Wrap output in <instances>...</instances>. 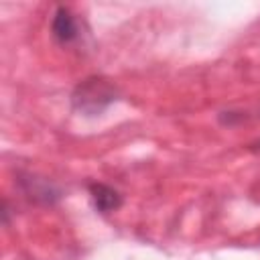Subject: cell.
Masks as SVG:
<instances>
[{
  "label": "cell",
  "instance_id": "6da1fadb",
  "mask_svg": "<svg viewBox=\"0 0 260 260\" xmlns=\"http://www.w3.org/2000/svg\"><path fill=\"white\" fill-rule=\"evenodd\" d=\"M114 100H116L114 87L110 83H106L104 79H98V77L85 79L83 83L77 85V89L73 93V106L79 112H85L87 116L100 114Z\"/></svg>",
  "mask_w": 260,
  "mask_h": 260
},
{
  "label": "cell",
  "instance_id": "7a4b0ae2",
  "mask_svg": "<svg viewBox=\"0 0 260 260\" xmlns=\"http://www.w3.org/2000/svg\"><path fill=\"white\" fill-rule=\"evenodd\" d=\"M51 32H53L55 41L61 43V45H69V43H73V41L79 37L77 20H75V16L71 14L69 8L59 6V8L55 10L53 22H51Z\"/></svg>",
  "mask_w": 260,
  "mask_h": 260
},
{
  "label": "cell",
  "instance_id": "3957f363",
  "mask_svg": "<svg viewBox=\"0 0 260 260\" xmlns=\"http://www.w3.org/2000/svg\"><path fill=\"white\" fill-rule=\"evenodd\" d=\"M89 193H91V201H93L95 209L102 213L116 211L122 205V195L116 189H112L110 185L93 183V185H89Z\"/></svg>",
  "mask_w": 260,
  "mask_h": 260
},
{
  "label": "cell",
  "instance_id": "277c9868",
  "mask_svg": "<svg viewBox=\"0 0 260 260\" xmlns=\"http://www.w3.org/2000/svg\"><path fill=\"white\" fill-rule=\"evenodd\" d=\"M258 146H260V142H258Z\"/></svg>",
  "mask_w": 260,
  "mask_h": 260
}]
</instances>
